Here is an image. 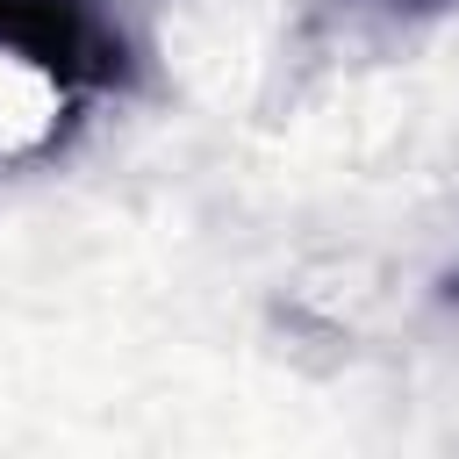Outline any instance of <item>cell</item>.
Returning a JSON list of instances; mask_svg holds the SVG:
<instances>
[{
  "mask_svg": "<svg viewBox=\"0 0 459 459\" xmlns=\"http://www.w3.org/2000/svg\"><path fill=\"white\" fill-rule=\"evenodd\" d=\"M172 0H0V65L36 72L65 100L143 93L158 79Z\"/></svg>",
  "mask_w": 459,
  "mask_h": 459,
  "instance_id": "cell-1",
  "label": "cell"
},
{
  "mask_svg": "<svg viewBox=\"0 0 459 459\" xmlns=\"http://www.w3.org/2000/svg\"><path fill=\"white\" fill-rule=\"evenodd\" d=\"M437 294H445V301H452V308H459V265H452V273H445V287H437Z\"/></svg>",
  "mask_w": 459,
  "mask_h": 459,
  "instance_id": "cell-2",
  "label": "cell"
},
{
  "mask_svg": "<svg viewBox=\"0 0 459 459\" xmlns=\"http://www.w3.org/2000/svg\"><path fill=\"white\" fill-rule=\"evenodd\" d=\"M394 7H416V14H430V7H445V0H394Z\"/></svg>",
  "mask_w": 459,
  "mask_h": 459,
  "instance_id": "cell-3",
  "label": "cell"
}]
</instances>
